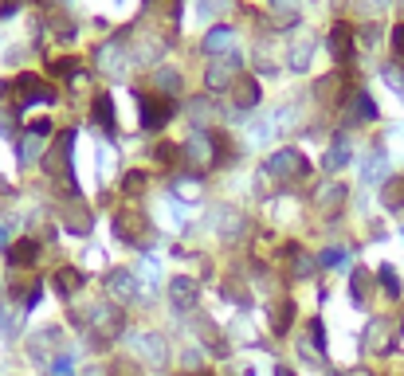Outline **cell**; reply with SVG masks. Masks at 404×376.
<instances>
[{
	"label": "cell",
	"mask_w": 404,
	"mask_h": 376,
	"mask_svg": "<svg viewBox=\"0 0 404 376\" xmlns=\"http://www.w3.org/2000/svg\"><path fill=\"white\" fill-rule=\"evenodd\" d=\"M271 172H279V181H302L310 172V161L298 153V149H279L271 157Z\"/></svg>",
	"instance_id": "obj_1"
},
{
	"label": "cell",
	"mask_w": 404,
	"mask_h": 376,
	"mask_svg": "<svg viewBox=\"0 0 404 376\" xmlns=\"http://www.w3.org/2000/svg\"><path fill=\"white\" fill-rule=\"evenodd\" d=\"M114 231H118V239H126L130 247H146V219L137 216V212H118Z\"/></svg>",
	"instance_id": "obj_2"
},
{
	"label": "cell",
	"mask_w": 404,
	"mask_h": 376,
	"mask_svg": "<svg viewBox=\"0 0 404 376\" xmlns=\"http://www.w3.org/2000/svg\"><path fill=\"white\" fill-rule=\"evenodd\" d=\"M169 118H173V102H149V98H142V126L146 130H161Z\"/></svg>",
	"instance_id": "obj_3"
},
{
	"label": "cell",
	"mask_w": 404,
	"mask_h": 376,
	"mask_svg": "<svg viewBox=\"0 0 404 376\" xmlns=\"http://www.w3.org/2000/svg\"><path fill=\"white\" fill-rule=\"evenodd\" d=\"M83 282H86V279H83V275H79L75 267H63L59 275H55V290H59L63 298H71L75 290H83Z\"/></svg>",
	"instance_id": "obj_4"
},
{
	"label": "cell",
	"mask_w": 404,
	"mask_h": 376,
	"mask_svg": "<svg viewBox=\"0 0 404 376\" xmlns=\"http://www.w3.org/2000/svg\"><path fill=\"white\" fill-rule=\"evenodd\" d=\"M36 255H39V243H36V239H20V243L12 247V251H8V259H12L16 267H24V263H32Z\"/></svg>",
	"instance_id": "obj_5"
},
{
	"label": "cell",
	"mask_w": 404,
	"mask_h": 376,
	"mask_svg": "<svg viewBox=\"0 0 404 376\" xmlns=\"http://www.w3.org/2000/svg\"><path fill=\"white\" fill-rule=\"evenodd\" d=\"M173 302L177 306H193L196 302V282L193 279H177L173 282Z\"/></svg>",
	"instance_id": "obj_6"
},
{
	"label": "cell",
	"mask_w": 404,
	"mask_h": 376,
	"mask_svg": "<svg viewBox=\"0 0 404 376\" xmlns=\"http://www.w3.org/2000/svg\"><path fill=\"white\" fill-rule=\"evenodd\" d=\"M369 279H373V275H369V270H354V279H349V294H354V302H357V306L365 302Z\"/></svg>",
	"instance_id": "obj_7"
},
{
	"label": "cell",
	"mask_w": 404,
	"mask_h": 376,
	"mask_svg": "<svg viewBox=\"0 0 404 376\" xmlns=\"http://www.w3.org/2000/svg\"><path fill=\"white\" fill-rule=\"evenodd\" d=\"M342 200H345V188H342V184H330V188H322V192H318V208H322V212H330V208L342 204Z\"/></svg>",
	"instance_id": "obj_8"
},
{
	"label": "cell",
	"mask_w": 404,
	"mask_h": 376,
	"mask_svg": "<svg viewBox=\"0 0 404 376\" xmlns=\"http://www.w3.org/2000/svg\"><path fill=\"white\" fill-rule=\"evenodd\" d=\"M377 279H381V286H385L389 298H401V282H396V270H392V267H381Z\"/></svg>",
	"instance_id": "obj_9"
},
{
	"label": "cell",
	"mask_w": 404,
	"mask_h": 376,
	"mask_svg": "<svg viewBox=\"0 0 404 376\" xmlns=\"http://www.w3.org/2000/svg\"><path fill=\"white\" fill-rule=\"evenodd\" d=\"M330 43H334V55H338V59H345V55H349V28L338 24V28H334V39H330Z\"/></svg>",
	"instance_id": "obj_10"
},
{
	"label": "cell",
	"mask_w": 404,
	"mask_h": 376,
	"mask_svg": "<svg viewBox=\"0 0 404 376\" xmlns=\"http://www.w3.org/2000/svg\"><path fill=\"white\" fill-rule=\"evenodd\" d=\"M345 161H349V149H345V141H338V146L330 149V157H326V169L338 172V169L345 165Z\"/></svg>",
	"instance_id": "obj_11"
},
{
	"label": "cell",
	"mask_w": 404,
	"mask_h": 376,
	"mask_svg": "<svg viewBox=\"0 0 404 376\" xmlns=\"http://www.w3.org/2000/svg\"><path fill=\"white\" fill-rule=\"evenodd\" d=\"M381 200H385V208H401L404 204V181H392L389 188H385V196H381Z\"/></svg>",
	"instance_id": "obj_12"
},
{
	"label": "cell",
	"mask_w": 404,
	"mask_h": 376,
	"mask_svg": "<svg viewBox=\"0 0 404 376\" xmlns=\"http://www.w3.org/2000/svg\"><path fill=\"white\" fill-rule=\"evenodd\" d=\"M291 317H294V302H282L279 314H275V333H287L291 329Z\"/></svg>",
	"instance_id": "obj_13"
},
{
	"label": "cell",
	"mask_w": 404,
	"mask_h": 376,
	"mask_svg": "<svg viewBox=\"0 0 404 376\" xmlns=\"http://www.w3.org/2000/svg\"><path fill=\"white\" fill-rule=\"evenodd\" d=\"M110 290H114V294H134V279H130L126 270H114V279H110Z\"/></svg>",
	"instance_id": "obj_14"
},
{
	"label": "cell",
	"mask_w": 404,
	"mask_h": 376,
	"mask_svg": "<svg viewBox=\"0 0 404 376\" xmlns=\"http://www.w3.org/2000/svg\"><path fill=\"white\" fill-rule=\"evenodd\" d=\"M354 114H357V121H365V118H377V106L369 102L365 95H357V102H354Z\"/></svg>",
	"instance_id": "obj_15"
},
{
	"label": "cell",
	"mask_w": 404,
	"mask_h": 376,
	"mask_svg": "<svg viewBox=\"0 0 404 376\" xmlns=\"http://www.w3.org/2000/svg\"><path fill=\"white\" fill-rule=\"evenodd\" d=\"M95 114H98V121H102V126H106V130H110V126H114V110H110V98H106V95L98 98Z\"/></svg>",
	"instance_id": "obj_16"
},
{
	"label": "cell",
	"mask_w": 404,
	"mask_h": 376,
	"mask_svg": "<svg viewBox=\"0 0 404 376\" xmlns=\"http://www.w3.org/2000/svg\"><path fill=\"white\" fill-rule=\"evenodd\" d=\"M240 86H244V90H240V106H256V102H259V86L251 83V79L240 83Z\"/></svg>",
	"instance_id": "obj_17"
},
{
	"label": "cell",
	"mask_w": 404,
	"mask_h": 376,
	"mask_svg": "<svg viewBox=\"0 0 404 376\" xmlns=\"http://www.w3.org/2000/svg\"><path fill=\"white\" fill-rule=\"evenodd\" d=\"M142 181L146 172H126V192H142Z\"/></svg>",
	"instance_id": "obj_18"
},
{
	"label": "cell",
	"mask_w": 404,
	"mask_h": 376,
	"mask_svg": "<svg viewBox=\"0 0 404 376\" xmlns=\"http://www.w3.org/2000/svg\"><path fill=\"white\" fill-rule=\"evenodd\" d=\"M310 333H314V345L326 353V329H322V321H310Z\"/></svg>",
	"instance_id": "obj_19"
},
{
	"label": "cell",
	"mask_w": 404,
	"mask_h": 376,
	"mask_svg": "<svg viewBox=\"0 0 404 376\" xmlns=\"http://www.w3.org/2000/svg\"><path fill=\"white\" fill-rule=\"evenodd\" d=\"M51 373L55 376H71V357H59V361L51 364Z\"/></svg>",
	"instance_id": "obj_20"
},
{
	"label": "cell",
	"mask_w": 404,
	"mask_h": 376,
	"mask_svg": "<svg viewBox=\"0 0 404 376\" xmlns=\"http://www.w3.org/2000/svg\"><path fill=\"white\" fill-rule=\"evenodd\" d=\"M157 161H161V165H169V161H173V146H157Z\"/></svg>",
	"instance_id": "obj_21"
},
{
	"label": "cell",
	"mask_w": 404,
	"mask_h": 376,
	"mask_svg": "<svg viewBox=\"0 0 404 376\" xmlns=\"http://www.w3.org/2000/svg\"><path fill=\"white\" fill-rule=\"evenodd\" d=\"M392 39H396V51H401V55H404V24L396 28V32H392Z\"/></svg>",
	"instance_id": "obj_22"
},
{
	"label": "cell",
	"mask_w": 404,
	"mask_h": 376,
	"mask_svg": "<svg viewBox=\"0 0 404 376\" xmlns=\"http://www.w3.org/2000/svg\"><path fill=\"white\" fill-rule=\"evenodd\" d=\"M275 376H291V368H275Z\"/></svg>",
	"instance_id": "obj_23"
},
{
	"label": "cell",
	"mask_w": 404,
	"mask_h": 376,
	"mask_svg": "<svg viewBox=\"0 0 404 376\" xmlns=\"http://www.w3.org/2000/svg\"><path fill=\"white\" fill-rule=\"evenodd\" d=\"M401 333H404V321H401Z\"/></svg>",
	"instance_id": "obj_24"
}]
</instances>
